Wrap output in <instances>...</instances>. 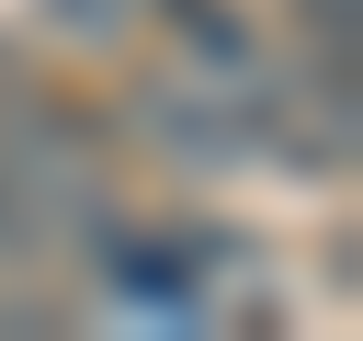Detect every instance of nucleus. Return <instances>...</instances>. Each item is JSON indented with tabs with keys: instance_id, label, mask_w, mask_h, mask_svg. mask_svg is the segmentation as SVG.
Masks as SVG:
<instances>
[{
	"instance_id": "1",
	"label": "nucleus",
	"mask_w": 363,
	"mask_h": 341,
	"mask_svg": "<svg viewBox=\"0 0 363 341\" xmlns=\"http://www.w3.org/2000/svg\"><path fill=\"white\" fill-rule=\"evenodd\" d=\"M102 284L159 330H204L227 284H261V261L238 250V227H102Z\"/></svg>"
},
{
	"instance_id": "2",
	"label": "nucleus",
	"mask_w": 363,
	"mask_h": 341,
	"mask_svg": "<svg viewBox=\"0 0 363 341\" xmlns=\"http://www.w3.org/2000/svg\"><path fill=\"white\" fill-rule=\"evenodd\" d=\"M147 11L182 34V57H193L204 80H261V34H250L238 0H147Z\"/></svg>"
}]
</instances>
